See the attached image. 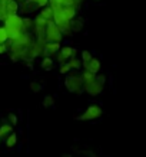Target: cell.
Here are the masks:
<instances>
[{
  "mask_svg": "<svg viewBox=\"0 0 146 157\" xmlns=\"http://www.w3.org/2000/svg\"><path fill=\"white\" fill-rule=\"evenodd\" d=\"M63 85H65V88H66L69 92H72V94H82V92H83V81H82L80 72L72 69L67 75H65Z\"/></svg>",
  "mask_w": 146,
  "mask_h": 157,
  "instance_id": "6da1fadb",
  "label": "cell"
},
{
  "mask_svg": "<svg viewBox=\"0 0 146 157\" xmlns=\"http://www.w3.org/2000/svg\"><path fill=\"white\" fill-rule=\"evenodd\" d=\"M45 40L46 42H60L63 40V35H62L60 29L53 20H49L46 25V30H45Z\"/></svg>",
  "mask_w": 146,
  "mask_h": 157,
  "instance_id": "7a4b0ae2",
  "label": "cell"
},
{
  "mask_svg": "<svg viewBox=\"0 0 146 157\" xmlns=\"http://www.w3.org/2000/svg\"><path fill=\"white\" fill-rule=\"evenodd\" d=\"M102 114H103V109L99 104H90L83 111V114L77 117V120H80V121H94V120L100 118Z\"/></svg>",
  "mask_w": 146,
  "mask_h": 157,
  "instance_id": "3957f363",
  "label": "cell"
},
{
  "mask_svg": "<svg viewBox=\"0 0 146 157\" xmlns=\"http://www.w3.org/2000/svg\"><path fill=\"white\" fill-rule=\"evenodd\" d=\"M103 88H105V84L98 81L96 76H94V79H92V81L83 82V91L92 97H96V95H99V94H102V92H103Z\"/></svg>",
  "mask_w": 146,
  "mask_h": 157,
  "instance_id": "277c9868",
  "label": "cell"
},
{
  "mask_svg": "<svg viewBox=\"0 0 146 157\" xmlns=\"http://www.w3.org/2000/svg\"><path fill=\"white\" fill-rule=\"evenodd\" d=\"M45 43L43 40H37V39H34V42L32 43V52H33V56L34 58H43L46 56V51H45Z\"/></svg>",
  "mask_w": 146,
  "mask_h": 157,
  "instance_id": "5b68a950",
  "label": "cell"
},
{
  "mask_svg": "<svg viewBox=\"0 0 146 157\" xmlns=\"http://www.w3.org/2000/svg\"><path fill=\"white\" fill-rule=\"evenodd\" d=\"M3 25L10 26V28H16V29H22V16L19 14H9L6 16V19L3 20Z\"/></svg>",
  "mask_w": 146,
  "mask_h": 157,
  "instance_id": "8992f818",
  "label": "cell"
},
{
  "mask_svg": "<svg viewBox=\"0 0 146 157\" xmlns=\"http://www.w3.org/2000/svg\"><path fill=\"white\" fill-rule=\"evenodd\" d=\"M62 43L60 42H46L45 43V51H46L47 56H55L59 51H60Z\"/></svg>",
  "mask_w": 146,
  "mask_h": 157,
  "instance_id": "52a82bcc",
  "label": "cell"
},
{
  "mask_svg": "<svg viewBox=\"0 0 146 157\" xmlns=\"http://www.w3.org/2000/svg\"><path fill=\"white\" fill-rule=\"evenodd\" d=\"M3 143H5V147L9 148V150H12V148H14L16 146H17V143H19V138H17V134L14 133V131H12V133L7 136V137L3 140Z\"/></svg>",
  "mask_w": 146,
  "mask_h": 157,
  "instance_id": "ba28073f",
  "label": "cell"
},
{
  "mask_svg": "<svg viewBox=\"0 0 146 157\" xmlns=\"http://www.w3.org/2000/svg\"><path fill=\"white\" fill-rule=\"evenodd\" d=\"M59 29H60L62 35H63V38H69L73 35V30H72V25H70V20H63L60 23L57 25Z\"/></svg>",
  "mask_w": 146,
  "mask_h": 157,
  "instance_id": "9c48e42d",
  "label": "cell"
},
{
  "mask_svg": "<svg viewBox=\"0 0 146 157\" xmlns=\"http://www.w3.org/2000/svg\"><path fill=\"white\" fill-rule=\"evenodd\" d=\"M13 128H14V127L12 125V124L7 123V121L0 125V146L3 144V140H5V138L7 137V136H9L12 131H13Z\"/></svg>",
  "mask_w": 146,
  "mask_h": 157,
  "instance_id": "30bf717a",
  "label": "cell"
},
{
  "mask_svg": "<svg viewBox=\"0 0 146 157\" xmlns=\"http://www.w3.org/2000/svg\"><path fill=\"white\" fill-rule=\"evenodd\" d=\"M34 20L32 16H23L22 17V30L23 32H33Z\"/></svg>",
  "mask_w": 146,
  "mask_h": 157,
  "instance_id": "8fae6325",
  "label": "cell"
},
{
  "mask_svg": "<svg viewBox=\"0 0 146 157\" xmlns=\"http://www.w3.org/2000/svg\"><path fill=\"white\" fill-rule=\"evenodd\" d=\"M63 13H65V19L66 20H72L77 16V7L73 5L70 6H63Z\"/></svg>",
  "mask_w": 146,
  "mask_h": 157,
  "instance_id": "7c38bea8",
  "label": "cell"
},
{
  "mask_svg": "<svg viewBox=\"0 0 146 157\" xmlns=\"http://www.w3.org/2000/svg\"><path fill=\"white\" fill-rule=\"evenodd\" d=\"M42 61H40V67H42V69H45V71H53V68H55V61H53L52 56H43L40 58Z\"/></svg>",
  "mask_w": 146,
  "mask_h": 157,
  "instance_id": "4fadbf2b",
  "label": "cell"
},
{
  "mask_svg": "<svg viewBox=\"0 0 146 157\" xmlns=\"http://www.w3.org/2000/svg\"><path fill=\"white\" fill-rule=\"evenodd\" d=\"M6 13L9 14H16L19 13V3L16 0H6Z\"/></svg>",
  "mask_w": 146,
  "mask_h": 157,
  "instance_id": "5bb4252c",
  "label": "cell"
},
{
  "mask_svg": "<svg viewBox=\"0 0 146 157\" xmlns=\"http://www.w3.org/2000/svg\"><path fill=\"white\" fill-rule=\"evenodd\" d=\"M100 68H102V62L98 59V58H92L89 62V65H87V69L90 72H93V74H99L100 72Z\"/></svg>",
  "mask_w": 146,
  "mask_h": 157,
  "instance_id": "9a60e30c",
  "label": "cell"
},
{
  "mask_svg": "<svg viewBox=\"0 0 146 157\" xmlns=\"http://www.w3.org/2000/svg\"><path fill=\"white\" fill-rule=\"evenodd\" d=\"M70 25H72V30H73V33H76V32L83 30L85 22H83V19H80V17H75V19L70 20Z\"/></svg>",
  "mask_w": 146,
  "mask_h": 157,
  "instance_id": "2e32d148",
  "label": "cell"
},
{
  "mask_svg": "<svg viewBox=\"0 0 146 157\" xmlns=\"http://www.w3.org/2000/svg\"><path fill=\"white\" fill-rule=\"evenodd\" d=\"M93 58V55L90 53V51H83L80 53V61H82V69H87V65H89L90 59Z\"/></svg>",
  "mask_w": 146,
  "mask_h": 157,
  "instance_id": "e0dca14e",
  "label": "cell"
},
{
  "mask_svg": "<svg viewBox=\"0 0 146 157\" xmlns=\"http://www.w3.org/2000/svg\"><path fill=\"white\" fill-rule=\"evenodd\" d=\"M67 63H69L70 69H73V71H80V69H82V61H80L77 56L69 58V59H67Z\"/></svg>",
  "mask_w": 146,
  "mask_h": 157,
  "instance_id": "ac0fdd59",
  "label": "cell"
},
{
  "mask_svg": "<svg viewBox=\"0 0 146 157\" xmlns=\"http://www.w3.org/2000/svg\"><path fill=\"white\" fill-rule=\"evenodd\" d=\"M59 53L62 56H65L66 59H69L70 56H73V46H70V45H62Z\"/></svg>",
  "mask_w": 146,
  "mask_h": 157,
  "instance_id": "d6986e66",
  "label": "cell"
},
{
  "mask_svg": "<svg viewBox=\"0 0 146 157\" xmlns=\"http://www.w3.org/2000/svg\"><path fill=\"white\" fill-rule=\"evenodd\" d=\"M40 14H42L43 17H46L47 20H53V9L50 5L45 6V7H42L40 9Z\"/></svg>",
  "mask_w": 146,
  "mask_h": 157,
  "instance_id": "ffe728a7",
  "label": "cell"
},
{
  "mask_svg": "<svg viewBox=\"0 0 146 157\" xmlns=\"http://www.w3.org/2000/svg\"><path fill=\"white\" fill-rule=\"evenodd\" d=\"M80 76H82V81L83 82H89L92 81V79H94V76H96V74H93V72H90L89 69H80Z\"/></svg>",
  "mask_w": 146,
  "mask_h": 157,
  "instance_id": "44dd1931",
  "label": "cell"
},
{
  "mask_svg": "<svg viewBox=\"0 0 146 157\" xmlns=\"http://www.w3.org/2000/svg\"><path fill=\"white\" fill-rule=\"evenodd\" d=\"M42 105L45 108H52V107H55V98H53V95H45V98L42 100Z\"/></svg>",
  "mask_w": 146,
  "mask_h": 157,
  "instance_id": "7402d4cb",
  "label": "cell"
},
{
  "mask_svg": "<svg viewBox=\"0 0 146 157\" xmlns=\"http://www.w3.org/2000/svg\"><path fill=\"white\" fill-rule=\"evenodd\" d=\"M26 2H27V3H30V5H33L37 10L49 5V0H26Z\"/></svg>",
  "mask_w": 146,
  "mask_h": 157,
  "instance_id": "603a6c76",
  "label": "cell"
},
{
  "mask_svg": "<svg viewBox=\"0 0 146 157\" xmlns=\"http://www.w3.org/2000/svg\"><path fill=\"white\" fill-rule=\"evenodd\" d=\"M33 20H34V26H46L47 22H49V20H47L46 17H43L40 13L36 14L33 17Z\"/></svg>",
  "mask_w": 146,
  "mask_h": 157,
  "instance_id": "cb8c5ba5",
  "label": "cell"
},
{
  "mask_svg": "<svg viewBox=\"0 0 146 157\" xmlns=\"http://www.w3.org/2000/svg\"><path fill=\"white\" fill-rule=\"evenodd\" d=\"M7 123L12 124L13 127H16V125L19 124V117H17V114H16V113H9V114H7Z\"/></svg>",
  "mask_w": 146,
  "mask_h": 157,
  "instance_id": "d4e9b609",
  "label": "cell"
},
{
  "mask_svg": "<svg viewBox=\"0 0 146 157\" xmlns=\"http://www.w3.org/2000/svg\"><path fill=\"white\" fill-rule=\"evenodd\" d=\"M70 71H72V69H70V67H69V63H67V62H65V63H60V65H59V74H60V75H67Z\"/></svg>",
  "mask_w": 146,
  "mask_h": 157,
  "instance_id": "484cf974",
  "label": "cell"
},
{
  "mask_svg": "<svg viewBox=\"0 0 146 157\" xmlns=\"http://www.w3.org/2000/svg\"><path fill=\"white\" fill-rule=\"evenodd\" d=\"M42 84H40V82L39 81H32L30 82V90L33 91L34 94H37V92H40V91H42Z\"/></svg>",
  "mask_w": 146,
  "mask_h": 157,
  "instance_id": "4316f807",
  "label": "cell"
},
{
  "mask_svg": "<svg viewBox=\"0 0 146 157\" xmlns=\"http://www.w3.org/2000/svg\"><path fill=\"white\" fill-rule=\"evenodd\" d=\"M9 40V36H7V32H6V28L5 25L0 26V43H5Z\"/></svg>",
  "mask_w": 146,
  "mask_h": 157,
  "instance_id": "83f0119b",
  "label": "cell"
},
{
  "mask_svg": "<svg viewBox=\"0 0 146 157\" xmlns=\"http://www.w3.org/2000/svg\"><path fill=\"white\" fill-rule=\"evenodd\" d=\"M55 56H56V62H57V65H60V63H65V62H67V59L65 56H62L60 53L57 52L56 55H55Z\"/></svg>",
  "mask_w": 146,
  "mask_h": 157,
  "instance_id": "f1b7e54d",
  "label": "cell"
},
{
  "mask_svg": "<svg viewBox=\"0 0 146 157\" xmlns=\"http://www.w3.org/2000/svg\"><path fill=\"white\" fill-rule=\"evenodd\" d=\"M96 79L102 84H106V75L105 74H96Z\"/></svg>",
  "mask_w": 146,
  "mask_h": 157,
  "instance_id": "f546056e",
  "label": "cell"
},
{
  "mask_svg": "<svg viewBox=\"0 0 146 157\" xmlns=\"http://www.w3.org/2000/svg\"><path fill=\"white\" fill-rule=\"evenodd\" d=\"M83 2L85 0H72L73 6H76V7H80V5H83Z\"/></svg>",
  "mask_w": 146,
  "mask_h": 157,
  "instance_id": "4dcf8cb0",
  "label": "cell"
},
{
  "mask_svg": "<svg viewBox=\"0 0 146 157\" xmlns=\"http://www.w3.org/2000/svg\"><path fill=\"white\" fill-rule=\"evenodd\" d=\"M16 2H17V3H19V5H20V3H23L24 0H16Z\"/></svg>",
  "mask_w": 146,
  "mask_h": 157,
  "instance_id": "1f68e13d",
  "label": "cell"
}]
</instances>
